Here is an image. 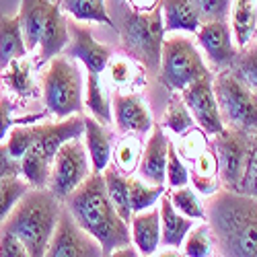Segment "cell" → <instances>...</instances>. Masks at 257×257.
I'll use <instances>...</instances> for the list:
<instances>
[{"label":"cell","mask_w":257,"mask_h":257,"mask_svg":"<svg viewBox=\"0 0 257 257\" xmlns=\"http://www.w3.org/2000/svg\"><path fill=\"white\" fill-rule=\"evenodd\" d=\"M84 134V115L76 113L58 121L13 125L5 140L11 157L19 161L21 175L31 187H48L58 148Z\"/></svg>","instance_id":"obj_1"},{"label":"cell","mask_w":257,"mask_h":257,"mask_svg":"<svg viewBox=\"0 0 257 257\" xmlns=\"http://www.w3.org/2000/svg\"><path fill=\"white\" fill-rule=\"evenodd\" d=\"M204 206L216 255L257 257V198L222 187Z\"/></svg>","instance_id":"obj_2"},{"label":"cell","mask_w":257,"mask_h":257,"mask_svg":"<svg viewBox=\"0 0 257 257\" xmlns=\"http://www.w3.org/2000/svg\"><path fill=\"white\" fill-rule=\"evenodd\" d=\"M64 206L101 245L103 255H111L115 249L132 243L130 224L119 216V212L111 204L103 173L99 171H91V175L64 200Z\"/></svg>","instance_id":"obj_3"},{"label":"cell","mask_w":257,"mask_h":257,"mask_svg":"<svg viewBox=\"0 0 257 257\" xmlns=\"http://www.w3.org/2000/svg\"><path fill=\"white\" fill-rule=\"evenodd\" d=\"M62 202L48 187H29L0 224L23 241L29 257H44L54 234Z\"/></svg>","instance_id":"obj_4"},{"label":"cell","mask_w":257,"mask_h":257,"mask_svg":"<svg viewBox=\"0 0 257 257\" xmlns=\"http://www.w3.org/2000/svg\"><path fill=\"white\" fill-rule=\"evenodd\" d=\"M39 93L44 107L56 119L82 111V76L74 58L54 56L39 70Z\"/></svg>","instance_id":"obj_5"},{"label":"cell","mask_w":257,"mask_h":257,"mask_svg":"<svg viewBox=\"0 0 257 257\" xmlns=\"http://www.w3.org/2000/svg\"><path fill=\"white\" fill-rule=\"evenodd\" d=\"M115 31L121 37L123 50L138 62H142L148 72L157 74L165 39L161 5L151 13H138L125 7L119 15V23H115Z\"/></svg>","instance_id":"obj_6"},{"label":"cell","mask_w":257,"mask_h":257,"mask_svg":"<svg viewBox=\"0 0 257 257\" xmlns=\"http://www.w3.org/2000/svg\"><path fill=\"white\" fill-rule=\"evenodd\" d=\"M157 74L169 93H181L187 84L214 72H210L196 41L183 31H177V35L163 39Z\"/></svg>","instance_id":"obj_7"},{"label":"cell","mask_w":257,"mask_h":257,"mask_svg":"<svg viewBox=\"0 0 257 257\" xmlns=\"http://www.w3.org/2000/svg\"><path fill=\"white\" fill-rule=\"evenodd\" d=\"M212 87L224 127L257 134V93L228 68L212 74Z\"/></svg>","instance_id":"obj_8"},{"label":"cell","mask_w":257,"mask_h":257,"mask_svg":"<svg viewBox=\"0 0 257 257\" xmlns=\"http://www.w3.org/2000/svg\"><path fill=\"white\" fill-rule=\"evenodd\" d=\"M91 161L84 148L82 136L72 138L68 142H64L52 163V173H50V183L48 189L52 194L64 202L72 191L91 175Z\"/></svg>","instance_id":"obj_9"},{"label":"cell","mask_w":257,"mask_h":257,"mask_svg":"<svg viewBox=\"0 0 257 257\" xmlns=\"http://www.w3.org/2000/svg\"><path fill=\"white\" fill-rule=\"evenodd\" d=\"M251 140L253 134L232 130V127H224L222 132L210 138V144L218 159V173L224 189L239 191V183L243 179L247 159L251 153Z\"/></svg>","instance_id":"obj_10"},{"label":"cell","mask_w":257,"mask_h":257,"mask_svg":"<svg viewBox=\"0 0 257 257\" xmlns=\"http://www.w3.org/2000/svg\"><path fill=\"white\" fill-rule=\"evenodd\" d=\"M46 255L50 257H97V255H103V251H101V245L76 222L70 210L62 202L60 216H58L52 239L48 243Z\"/></svg>","instance_id":"obj_11"},{"label":"cell","mask_w":257,"mask_h":257,"mask_svg":"<svg viewBox=\"0 0 257 257\" xmlns=\"http://www.w3.org/2000/svg\"><path fill=\"white\" fill-rule=\"evenodd\" d=\"M196 44L202 48L210 66L216 68V72L230 68L239 56V48L232 39L228 19L204 21L196 31Z\"/></svg>","instance_id":"obj_12"},{"label":"cell","mask_w":257,"mask_h":257,"mask_svg":"<svg viewBox=\"0 0 257 257\" xmlns=\"http://www.w3.org/2000/svg\"><path fill=\"white\" fill-rule=\"evenodd\" d=\"M179 95H181L183 103L187 105V109L191 111V115H194L196 123L206 134L214 136V134L224 130V121H222L220 111H218L216 97H214L212 74L202 76L191 84H187Z\"/></svg>","instance_id":"obj_13"},{"label":"cell","mask_w":257,"mask_h":257,"mask_svg":"<svg viewBox=\"0 0 257 257\" xmlns=\"http://www.w3.org/2000/svg\"><path fill=\"white\" fill-rule=\"evenodd\" d=\"M68 29H70V41H68V46L64 48L62 54L82 62V66L87 68V72L103 74L113 50L105 44H99V41L93 37L87 23L68 19Z\"/></svg>","instance_id":"obj_14"},{"label":"cell","mask_w":257,"mask_h":257,"mask_svg":"<svg viewBox=\"0 0 257 257\" xmlns=\"http://www.w3.org/2000/svg\"><path fill=\"white\" fill-rule=\"evenodd\" d=\"M113 123L119 134L146 136L153 130L155 119L142 93H113L111 97Z\"/></svg>","instance_id":"obj_15"},{"label":"cell","mask_w":257,"mask_h":257,"mask_svg":"<svg viewBox=\"0 0 257 257\" xmlns=\"http://www.w3.org/2000/svg\"><path fill=\"white\" fill-rule=\"evenodd\" d=\"M146 72L144 64L127 52H113L105 66V76L113 93H142L148 82Z\"/></svg>","instance_id":"obj_16"},{"label":"cell","mask_w":257,"mask_h":257,"mask_svg":"<svg viewBox=\"0 0 257 257\" xmlns=\"http://www.w3.org/2000/svg\"><path fill=\"white\" fill-rule=\"evenodd\" d=\"M167 130L155 121L153 130L148 132V140L144 142V151L138 163V177L153 185H165V169H167V151H169Z\"/></svg>","instance_id":"obj_17"},{"label":"cell","mask_w":257,"mask_h":257,"mask_svg":"<svg viewBox=\"0 0 257 257\" xmlns=\"http://www.w3.org/2000/svg\"><path fill=\"white\" fill-rule=\"evenodd\" d=\"M35 68H39L37 60L23 56L13 60L9 66L3 68V89L7 95H11L19 103H27L37 97L39 84L35 80Z\"/></svg>","instance_id":"obj_18"},{"label":"cell","mask_w":257,"mask_h":257,"mask_svg":"<svg viewBox=\"0 0 257 257\" xmlns=\"http://www.w3.org/2000/svg\"><path fill=\"white\" fill-rule=\"evenodd\" d=\"M70 41V29H68V19L64 15L62 7L58 0H54L48 19L44 23V31H41V39H39V46H37V64L44 66L48 60H52L54 56L62 54L64 48L68 46Z\"/></svg>","instance_id":"obj_19"},{"label":"cell","mask_w":257,"mask_h":257,"mask_svg":"<svg viewBox=\"0 0 257 257\" xmlns=\"http://www.w3.org/2000/svg\"><path fill=\"white\" fill-rule=\"evenodd\" d=\"M113 146H115V134L109 130V125H103L89 113L84 115V148H87L93 171L103 173L111 165Z\"/></svg>","instance_id":"obj_20"},{"label":"cell","mask_w":257,"mask_h":257,"mask_svg":"<svg viewBox=\"0 0 257 257\" xmlns=\"http://www.w3.org/2000/svg\"><path fill=\"white\" fill-rule=\"evenodd\" d=\"M130 234L132 243L138 249V255H155L161 247V212L159 204L134 212L130 218Z\"/></svg>","instance_id":"obj_21"},{"label":"cell","mask_w":257,"mask_h":257,"mask_svg":"<svg viewBox=\"0 0 257 257\" xmlns=\"http://www.w3.org/2000/svg\"><path fill=\"white\" fill-rule=\"evenodd\" d=\"M159 212H161V245L165 249H181V243L189 228L194 226L196 220L187 218L181 214L173 204H171L167 189L159 200Z\"/></svg>","instance_id":"obj_22"},{"label":"cell","mask_w":257,"mask_h":257,"mask_svg":"<svg viewBox=\"0 0 257 257\" xmlns=\"http://www.w3.org/2000/svg\"><path fill=\"white\" fill-rule=\"evenodd\" d=\"M189 183L200 196H206V198L222 189L220 173H218V159L212 144L200 157H196L189 163Z\"/></svg>","instance_id":"obj_23"},{"label":"cell","mask_w":257,"mask_h":257,"mask_svg":"<svg viewBox=\"0 0 257 257\" xmlns=\"http://www.w3.org/2000/svg\"><path fill=\"white\" fill-rule=\"evenodd\" d=\"M52 3L54 0H21L17 15L21 21V31H23V39L29 54H33L39 46L41 31H44V23L48 19Z\"/></svg>","instance_id":"obj_24"},{"label":"cell","mask_w":257,"mask_h":257,"mask_svg":"<svg viewBox=\"0 0 257 257\" xmlns=\"http://www.w3.org/2000/svg\"><path fill=\"white\" fill-rule=\"evenodd\" d=\"M165 33L183 31L196 33L202 25V17L194 5V0H161Z\"/></svg>","instance_id":"obj_25"},{"label":"cell","mask_w":257,"mask_h":257,"mask_svg":"<svg viewBox=\"0 0 257 257\" xmlns=\"http://www.w3.org/2000/svg\"><path fill=\"white\" fill-rule=\"evenodd\" d=\"M228 23L237 48H245L253 39L257 27V0H232L228 11Z\"/></svg>","instance_id":"obj_26"},{"label":"cell","mask_w":257,"mask_h":257,"mask_svg":"<svg viewBox=\"0 0 257 257\" xmlns=\"http://www.w3.org/2000/svg\"><path fill=\"white\" fill-rule=\"evenodd\" d=\"M27 46L21 31L19 15H0V70L17 58L27 56Z\"/></svg>","instance_id":"obj_27"},{"label":"cell","mask_w":257,"mask_h":257,"mask_svg":"<svg viewBox=\"0 0 257 257\" xmlns=\"http://www.w3.org/2000/svg\"><path fill=\"white\" fill-rule=\"evenodd\" d=\"M84 109L91 117L101 121L103 125L113 123V111H111V99L107 95V82L103 80V74L87 72V95H84Z\"/></svg>","instance_id":"obj_28"},{"label":"cell","mask_w":257,"mask_h":257,"mask_svg":"<svg viewBox=\"0 0 257 257\" xmlns=\"http://www.w3.org/2000/svg\"><path fill=\"white\" fill-rule=\"evenodd\" d=\"M144 151V136L138 134H119L113 146V155H111V165L121 171L123 175H134L138 171V163Z\"/></svg>","instance_id":"obj_29"},{"label":"cell","mask_w":257,"mask_h":257,"mask_svg":"<svg viewBox=\"0 0 257 257\" xmlns=\"http://www.w3.org/2000/svg\"><path fill=\"white\" fill-rule=\"evenodd\" d=\"M62 11L70 19L80 23H101L109 29H115V21L109 17L105 0H58Z\"/></svg>","instance_id":"obj_30"},{"label":"cell","mask_w":257,"mask_h":257,"mask_svg":"<svg viewBox=\"0 0 257 257\" xmlns=\"http://www.w3.org/2000/svg\"><path fill=\"white\" fill-rule=\"evenodd\" d=\"M105 179V189L109 196L111 204L119 212V216L130 224L132 218V206H130V185H127V175H123L121 171H117L113 165H109L103 171Z\"/></svg>","instance_id":"obj_31"},{"label":"cell","mask_w":257,"mask_h":257,"mask_svg":"<svg viewBox=\"0 0 257 257\" xmlns=\"http://www.w3.org/2000/svg\"><path fill=\"white\" fill-rule=\"evenodd\" d=\"M19 101H15L11 95L0 93V142H5L11 127L19 125V123H35V121H44L46 117H50V113L37 111V113H27V115H15L19 109Z\"/></svg>","instance_id":"obj_32"},{"label":"cell","mask_w":257,"mask_h":257,"mask_svg":"<svg viewBox=\"0 0 257 257\" xmlns=\"http://www.w3.org/2000/svg\"><path fill=\"white\" fill-rule=\"evenodd\" d=\"M167 196L181 214H185L187 218L196 220V222H202L206 220V206L204 202L200 200V194L187 185H181V187H169L167 189Z\"/></svg>","instance_id":"obj_33"},{"label":"cell","mask_w":257,"mask_h":257,"mask_svg":"<svg viewBox=\"0 0 257 257\" xmlns=\"http://www.w3.org/2000/svg\"><path fill=\"white\" fill-rule=\"evenodd\" d=\"M161 125L165 127L167 132H171L173 136L183 134L185 130H189L191 125H196V119L191 115V111L187 109V105L183 103L179 93H171L169 97V105L163 113V121Z\"/></svg>","instance_id":"obj_34"},{"label":"cell","mask_w":257,"mask_h":257,"mask_svg":"<svg viewBox=\"0 0 257 257\" xmlns=\"http://www.w3.org/2000/svg\"><path fill=\"white\" fill-rule=\"evenodd\" d=\"M127 185H130V206H132V214L134 212H142L159 204L161 196L165 194V185H153L144 181L138 175H130L127 177Z\"/></svg>","instance_id":"obj_35"},{"label":"cell","mask_w":257,"mask_h":257,"mask_svg":"<svg viewBox=\"0 0 257 257\" xmlns=\"http://www.w3.org/2000/svg\"><path fill=\"white\" fill-rule=\"evenodd\" d=\"M183 255L187 257H210L216 255V245H214L212 232L206 220H202L198 226H191L189 232L185 234V239L181 243Z\"/></svg>","instance_id":"obj_36"},{"label":"cell","mask_w":257,"mask_h":257,"mask_svg":"<svg viewBox=\"0 0 257 257\" xmlns=\"http://www.w3.org/2000/svg\"><path fill=\"white\" fill-rule=\"evenodd\" d=\"M228 70L257 93V39H251L245 48L239 50L237 60Z\"/></svg>","instance_id":"obj_37"},{"label":"cell","mask_w":257,"mask_h":257,"mask_svg":"<svg viewBox=\"0 0 257 257\" xmlns=\"http://www.w3.org/2000/svg\"><path fill=\"white\" fill-rule=\"evenodd\" d=\"M179 157L185 161V163H191L196 157H200L206 148L210 146V134H206L202 127L196 123L191 125L189 130H185L183 134L177 136V142H173Z\"/></svg>","instance_id":"obj_38"},{"label":"cell","mask_w":257,"mask_h":257,"mask_svg":"<svg viewBox=\"0 0 257 257\" xmlns=\"http://www.w3.org/2000/svg\"><path fill=\"white\" fill-rule=\"evenodd\" d=\"M31 185L23 179V175H7L0 179V224L7 220L15 204L21 200Z\"/></svg>","instance_id":"obj_39"},{"label":"cell","mask_w":257,"mask_h":257,"mask_svg":"<svg viewBox=\"0 0 257 257\" xmlns=\"http://www.w3.org/2000/svg\"><path fill=\"white\" fill-rule=\"evenodd\" d=\"M165 183L169 187H181L189 183V167L179 157L173 140H169V151H167V169H165Z\"/></svg>","instance_id":"obj_40"},{"label":"cell","mask_w":257,"mask_h":257,"mask_svg":"<svg viewBox=\"0 0 257 257\" xmlns=\"http://www.w3.org/2000/svg\"><path fill=\"white\" fill-rule=\"evenodd\" d=\"M239 194L257 198V134H253V140H251V153L247 159L243 179L239 183Z\"/></svg>","instance_id":"obj_41"},{"label":"cell","mask_w":257,"mask_h":257,"mask_svg":"<svg viewBox=\"0 0 257 257\" xmlns=\"http://www.w3.org/2000/svg\"><path fill=\"white\" fill-rule=\"evenodd\" d=\"M232 0H194V5L204 21H214V19H228Z\"/></svg>","instance_id":"obj_42"},{"label":"cell","mask_w":257,"mask_h":257,"mask_svg":"<svg viewBox=\"0 0 257 257\" xmlns=\"http://www.w3.org/2000/svg\"><path fill=\"white\" fill-rule=\"evenodd\" d=\"M0 257H29L23 241L3 226H0Z\"/></svg>","instance_id":"obj_43"},{"label":"cell","mask_w":257,"mask_h":257,"mask_svg":"<svg viewBox=\"0 0 257 257\" xmlns=\"http://www.w3.org/2000/svg\"><path fill=\"white\" fill-rule=\"evenodd\" d=\"M161 5V0H123V7L138 11V13H151Z\"/></svg>","instance_id":"obj_44"},{"label":"cell","mask_w":257,"mask_h":257,"mask_svg":"<svg viewBox=\"0 0 257 257\" xmlns=\"http://www.w3.org/2000/svg\"><path fill=\"white\" fill-rule=\"evenodd\" d=\"M0 91H3V70H0Z\"/></svg>","instance_id":"obj_45"},{"label":"cell","mask_w":257,"mask_h":257,"mask_svg":"<svg viewBox=\"0 0 257 257\" xmlns=\"http://www.w3.org/2000/svg\"><path fill=\"white\" fill-rule=\"evenodd\" d=\"M253 39H257V27H255V33H253Z\"/></svg>","instance_id":"obj_46"}]
</instances>
